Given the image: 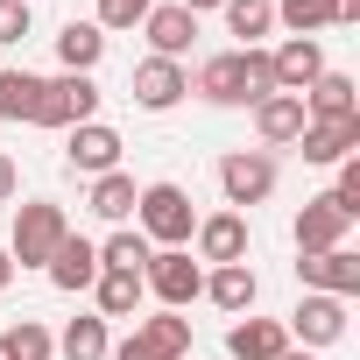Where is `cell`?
Returning a JSON list of instances; mask_svg holds the SVG:
<instances>
[{
	"label": "cell",
	"instance_id": "6da1fadb",
	"mask_svg": "<svg viewBox=\"0 0 360 360\" xmlns=\"http://www.w3.org/2000/svg\"><path fill=\"white\" fill-rule=\"evenodd\" d=\"M134 226H141V240L148 248H191V233H198V212H191V191L184 184H141V198H134Z\"/></svg>",
	"mask_w": 360,
	"mask_h": 360
},
{
	"label": "cell",
	"instance_id": "7a4b0ae2",
	"mask_svg": "<svg viewBox=\"0 0 360 360\" xmlns=\"http://www.w3.org/2000/svg\"><path fill=\"white\" fill-rule=\"evenodd\" d=\"M64 233H71L64 205H57V198H29V205L15 212V233H8V262H15V269H50V255L64 248Z\"/></svg>",
	"mask_w": 360,
	"mask_h": 360
},
{
	"label": "cell",
	"instance_id": "3957f363",
	"mask_svg": "<svg viewBox=\"0 0 360 360\" xmlns=\"http://www.w3.org/2000/svg\"><path fill=\"white\" fill-rule=\"evenodd\" d=\"M141 290L162 304V311H184L205 297V262H191V248H155L148 269H141Z\"/></svg>",
	"mask_w": 360,
	"mask_h": 360
},
{
	"label": "cell",
	"instance_id": "277c9868",
	"mask_svg": "<svg viewBox=\"0 0 360 360\" xmlns=\"http://www.w3.org/2000/svg\"><path fill=\"white\" fill-rule=\"evenodd\" d=\"M219 191H226V212H255L276 198V155L269 148H233L219 155Z\"/></svg>",
	"mask_w": 360,
	"mask_h": 360
},
{
	"label": "cell",
	"instance_id": "5b68a950",
	"mask_svg": "<svg viewBox=\"0 0 360 360\" xmlns=\"http://www.w3.org/2000/svg\"><path fill=\"white\" fill-rule=\"evenodd\" d=\"M106 360H191V318H184V311L134 318V332H127Z\"/></svg>",
	"mask_w": 360,
	"mask_h": 360
},
{
	"label": "cell",
	"instance_id": "8992f818",
	"mask_svg": "<svg viewBox=\"0 0 360 360\" xmlns=\"http://www.w3.org/2000/svg\"><path fill=\"white\" fill-rule=\"evenodd\" d=\"M85 120H99V85L92 78H78V71H57V78H43V99H36V127H85Z\"/></svg>",
	"mask_w": 360,
	"mask_h": 360
},
{
	"label": "cell",
	"instance_id": "52a82bcc",
	"mask_svg": "<svg viewBox=\"0 0 360 360\" xmlns=\"http://www.w3.org/2000/svg\"><path fill=\"white\" fill-rule=\"evenodd\" d=\"M283 332H290V346H311V353L339 346V339H346V297H318V290H304V304L283 318Z\"/></svg>",
	"mask_w": 360,
	"mask_h": 360
},
{
	"label": "cell",
	"instance_id": "ba28073f",
	"mask_svg": "<svg viewBox=\"0 0 360 360\" xmlns=\"http://www.w3.org/2000/svg\"><path fill=\"white\" fill-rule=\"evenodd\" d=\"M184 92H191V71H184V64H169V57H141L134 78H127V99H134L141 113H169Z\"/></svg>",
	"mask_w": 360,
	"mask_h": 360
},
{
	"label": "cell",
	"instance_id": "9c48e42d",
	"mask_svg": "<svg viewBox=\"0 0 360 360\" xmlns=\"http://www.w3.org/2000/svg\"><path fill=\"white\" fill-rule=\"evenodd\" d=\"M120 127H106V120H85V127H64V162L78 169V176H106V169H120Z\"/></svg>",
	"mask_w": 360,
	"mask_h": 360
},
{
	"label": "cell",
	"instance_id": "30bf717a",
	"mask_svg": "<svg viewBox=\"0 0 360 360\" xmlns=\"http://www.w3.org/2000/svg\"><path fill=\"white\" fill-rule=\"evenodd\" d=\"M297 283L318 297H360V255L353 248H325V255H297Z\"/></svg>",
	"mask_w": 360,
	"mask_h": 360
},
{
	"label": "cell",
	"instance_id": "8fae6325",
	"mask_svg": "<svg viewBox=\"0 0 360 360\" xmlns=\"http://www.w3.org/2000/svg\"><path fill=\"white\" fill-rule=\"evenodd\" d=\"M269 71H276V92H311L318 85V71H332L325 64V43L318 36H283V50H269Z\"/></svg>",
	"mask_w": 360,
	"mask_h": 360
},
{
	"label": "cell",
	"instance_id": "7c38bea8",
	"mask_svg": "<svg viewBox=\"0 0 360 360\" xmlns=\"http://www.w3.org/2000/svg\"><path fill=\"white\" fill-rule=\"evenodd\" d=\"M191 92H198L205 106H255V85H248V64H240V50H219V57H205V64H198V78H191Z\"/></svg>",
	"mask_w": 360,
	"mask_h": 360
},
{
	"label": "cell",
	"instance_id": "4fadbf2b",
	"mask_svg": "<svg viewBox=\"0 0 360 360\" xmlns=\"http://www.w3.org/2000/svg\"><path fill=\"white\" fill-rule=\"evenodd\" d=\"M141 36H148V57H169V64H184V50L198 43V15H184L176 0H155V8L141 15Z\"/></svg>",
	"mask_w": 360,
	"mask_h": 360
},
{
	"label": "cell",
	"instance_id": "5bb4252c",
	"mask_svg": "<svg viewBox=\"0 0 360 360\" xmlns=\"http://www.w3.org/2000/svg\"><path fill=\"white\" fill-rule=\"evenodd\" d=\"M297 148H304V162H318V169H332V162L360 155V113H339V120H304Z\"/></svg>",
	"mask_w": 360,
	"mask_h": 360
},
{
	"label": "cell",
	"instance_id": "9a60e30c",
	"mask_svg": "<svg viewBox=\"0 0 360 360\" xmlns=\"http://www.w3.org/2000/svg\"><path fill=\"white\" fill-rule=\"evenodd\" d=\"M346 212L332 205V198H304V212L290 219V240H297V255H325V248H346Z\"/></svg>",
	"mask_w": 360,
	"mask_h": 360
},
{
	"label": "cell",
	"instance_id": "2e32d148",
	"mask_svg": "<svg viewBox=\"0 0 360 360\" xmlns=\"http://www.w3.org/2000/svg\"><path fill=\"white\" fill-rule=\"evenodd\" d=\"M198 262H212V269H226V262H248V248H255V233H248V212H212V219H198Z\"/></svg>",
	"mask_w": 360,
	"mask_h": 360
},
{
	"label": "cell",
	"instance_id": "e0dca14e",
	"mask_svg": "<svg viewBox=\"0 0 360 360\" xmlns=\"http://www.w3.org/2000/svg\"><path fill=\"white\" fill-rule=\"evenodd\" d=\"M64 297H85L92 283H99V240H85V233H64V248L50 255V269H43Z\"/></svg>",
	"mask_w": 360,
	"mask_h": 360
},
{
	"label": "cell",
	"instance_id": "ac0fdd59",
	"mask_svg": "<svg viewBox=\"0 0 360 360\" xmlns=\"http://www.w3.org/2000/svg\"><path fill=\"white\" fill-rule=\"evenodd\" d=\"M304 99L297 92H269L262 106H255V134H262V148H297V134H304Z\"/></svg>",
	"mask_w": 360,
	"mask_h": 360
},
{
	"label": "cell",
	"instance_id": "d6986e66",
	"mask_svg": "<svg viewBox=\"0 0 360 360\" xmlns=\"http://www.w3.org/2000/svg\"><path fill=\"white\" fill-rule=\"evenodd\" d=\"M205 297L226 311V318H248L255 311V297H262V276L248 269V262H226V269H205Z\"/></svg>",
	"mask_w": 360,
	"mask_h": 360
},
{
	"label": "cell",
	"instance_id": "ffe728a7",
	"mask_svg": "<svg viewBox=\"0 0 360 360\" xmlns=\"http://www.w3.org/2000/svg\"><path fill=\"white\" fill-rule=\"evenodd\" d=\"M134 198H141V184L127 169H106V176H92V191H85V205L106 219V226H127L134 219Z\"/></svg>",
	"mask_w": 360,
	"mask_h": 360
},
{
	"label": "cell",
	"instance_id": "44dd1931",
	"mask_svg": "<svg viewBox=\"0 0 360 360\" xmlns=\"http://www.w3.org/2000/svg\"><path fill=\"white\" fill-rule=\"evenodd\" d=\"M99 57H106V36H99V22H64V29H57V64H64V71L92 78V71H99Z\"/></svg>",
	"mask_w": 360,
	"mask_h": 360
},
{
	"label": "cell",
	"instance_id": "7402d4cb",
	"mask_svg": "<svg viewBox=\"0 0 360 360\" xmlns=\"http://www.w3.org/2000/svg\"><path fill=\"white\" fill-rule=\"evenodd\" d=\"M283 346H290L283 318H240V325L226 332V353H233V360H276Z\"/></svg>",
	"mask_w": 360,
	"mask_h": 360
},
{
	"label": "cell",
	"instance_id": "603a6c76",
	"mask_svg": "<svg viewBox=\"0 0 360 360\" xmlns=\"http://www.w3.org/2000/svg\"><path fill=\"white\" fill-rule=\"evenodd\" d=\"M360 85L346 78V71H318V85L304 92V113L311 120H339V113H360V99H353Z\"/></svg>",
	"mask_w": 360,
	"mask_h": 360
},
{
	"label": "cell",
	"instance_id": "cb8c5ba5",
	"mask_svg": "<svg viewBox=\"0 0 360 360\" xmlns=\"http://www.w3.org/2000/svg\"><path fill=\"white\" fill-rule=\"evenodd\" d=\"M92 297H99V318L113 325V318H134L141 311V276H127V269H99V283H92Z\"/></svg>",
	"mask_w": 360,
	"mask_h": 360
},
{
	"label": "cell",
	"instance_id": "d4e9b609",
	"mask_svg": "<svg viewBox=\"0 0 360 360\" xmlns=\"http://www.w3.org/2000/svg\"><path fill=\"white\" fill-rule=\"evenodd\" d=\"M113 353V332H106V318L92 311V318H71L64 332H57V360H106Z\"/></svg>",
	"mask_w": 360,
	"mask_h": 360
},
{
	"label": "cell",
	"instance_id": "484cf974",
	"mask_svg": "<svg viewBox=\"0 0 360 360\" xmlns=\"http://www.w3.org/2000/svg\"><path fill=\"white\" fill-rule=\"evenodd\" d=\"M226 36H240V50H262V36L276 29V0H226Z\"/></svg>",
	"mask_w": 360,
	"mask_h": 360
},
{
	"label": "cell",
	"instance_id": "4316f807",
	"mask_svg": "<svg viewBox=\"0 0 360 360\" xmlns=\"http://www.w3.org/2000/svg\"><path fill=\"white\" fill-rule=\"evenodd\" d=\"M148 240H141V226H113L106 240H99V269H127V276H141L148 269Z\"/></svg>",
	"mask_w": 360,
	"mask_h": 360
},
{
	"label": "cell",
	"instance_id": "83f0119b",
	"mask_svg": "<svg viewBox=\"0 0 360 360\" xmlns=\"http://www.w3.org/2000/svg\"><path fill=\"white\" fill-rule=\"evenodd\" d=\"M36 99H43L36 71H0V120H29L36 127Z\"/></svg>",
	"mask_w": 360,
	"mask_h": 360
},
{
	"label": "cell",
	"instance_id": "f1b7e54d",
	"mask_svg": "<svg viewBox=\"0 0 360 360\" xmlns=\"http://www.w3.org/2000/svg\"><path fill=\"white\" fill-rule=\"evenodd\" d=\"M276 22L290 36H318V29H339V8L332 0H276Z\"/></svg>",
	"mask_w": 360,
	"mask_h": 360
},
{
	"label": "cell",
	"instance_id": "f546056e",
	"mask_svg": "<svg viewBox=\"0 0 360 360\" xmlns=\"http://www.w3.org/2000/svg\"><path fill=\"white\" fill-rule=\"evenodd\" d=\"M0 339H8V353H15V360H57V332H50L43 318H15Z\"/></svg>",
	"mask_w": 360,
	"mask_h": 360
},
{
	"label": "cell",
	"instance_id": "4dcf8cb0",
	"mask_svg": "<svg viewBox=\"0 0 360 360\" xmlns=\"http://www.w3.org/2000/svg\"><path fill=\"white\" fill-rule=\"evenodd\" d=\"M155 8V0H99V36H120V29H141V15Z\"/></svg>",
	"mask_w": 360,
	"mask_h": 360
},
{
	"label": "cell",
	"instance_id": "1f68e13d",
	"mask_svg": "<svg viewBox=\"0 0 360 360\" xmlns=\"http://www.w3.org/2000/svg\"><path fill=\"white\" fill-rule=\"evenodd\" d=\"M36 29V15H29V0H0V50H8V43H22Z\"/></svg>",
	"mask_w": 360,
	"mask_h": 360
},
{
	"label": "cell",
	"instance_id": "d6a6232c",
	"mask_svg": "<svg viewBox=\"0 0 360 360\" xmlns=\"http://www.w3.org/2000/svg\"><path fill=\"white\" fill-rule=\"evenodd\" d=\"M240 64H248V85H255V106L276 92V71H269V50H240Z\"/></svg>",
	"mask_w": 360,
	"mask_h": 360
},
{
	"label": "cell",
	"instance_id": "836d02e7",
	"mask_svg": "<svg viewBox=\"0 0 360 360\" xmlns=\"http://www.w3.org/2000/svg\"><path fill=\"white\" fill-rule=\"evenodd\" d=\"M15 191H22V169H15V155H0V205H8Z\"/></svg>",
	"mask_w": 360,
	"mask_h": 360
},
{
	"label": "cell",
	"instance_id": "e575fe53",
	"mask_svg": "<svg viewBox=\"0 0 360 360\" xmlns=\"http://www.w3.org/2000/svg\"><path fill=\"white\" fill-rule=\"evenodd\" d=\"M176 8H184V15H219L226 0H176Z\"/></svg>",
	"mask_w": 360,
	"mask_h": 360
},
{
	"label": "cell",
	"instance_id": "d590c367",
	"mask_svg": "<svg viewBox=\"0 0 360 360\" xmlns=\"http://www.w3.org/2000/svg\"><path fill=\"white\" fill-rule=\"evenodd\" d=\"M276 360H318V353H311V346H283Z\"/></svg>",
	"mask_w": 360,
	"mask_h": 360
},
{
	"label": "cell",
	"instance_id": "8d00e7d4",
	"mask_svg": "<svg viewBox=\"0 0 360 360\" xmlns=\"http://www.w3.org/2000/svg\"><path fill=\"white\" fill-rule=\"evenodd\" d=\"M15 283V262H8V248H0V290H8Z\"/></svg>",
	"mask_w": 360,
	"mask_h": 360
},
{
	"label": "cell",
	"instance_id": "74e56055",
	"mask_svg": "<svg viewBox=\"0 0 360 360\" xmlns=\"http://www.w3.org/2000/svg\"><path fill=\"white\" fill-rule=\"evenodd\" d=\"M0 360H15V353H8V339H0Z\"/></svg>",
	"mask_w": 360,
	"mask_h": 360
}]
</instances>
